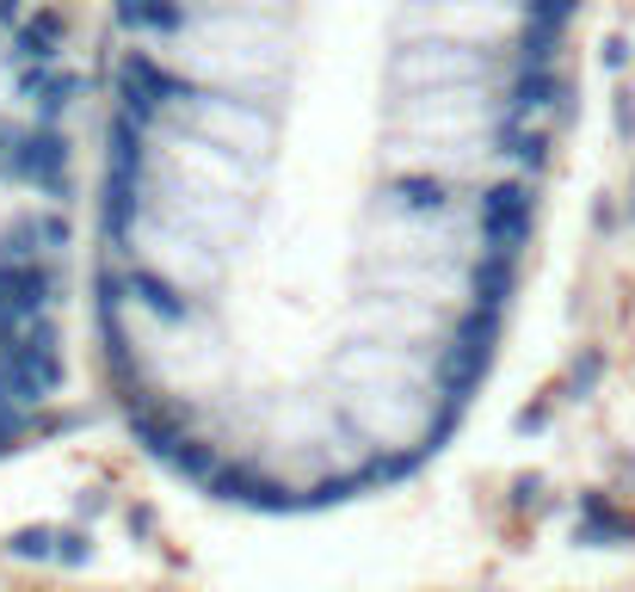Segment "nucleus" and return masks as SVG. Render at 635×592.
Segmentation results:
<instances>
[{"mask_svg":"<svg viewBox=\"0 0 635 592\" xmlns=\"http://www.w3.org/2000/svg\"><path fill=\"white\" fill-rule=\"evenodd\" d=\"M191 0H118V19L136 25V32H179Z\"/></svg>","mask_w":635,"mask_h":592,"instance_id":"f257e3e1","label":"nucleus"}]
</instances>
